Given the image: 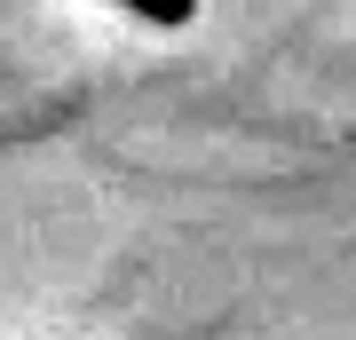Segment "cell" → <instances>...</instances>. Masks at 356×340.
I'll return each instance as SVG.
<instances>
[{
    "label": "cell",
    "mask_w": 356,
    "mask_h": 340,
    "mask_svg": "<svg viewBox=\"0 0 356 340\" xmlns=\"http://www.w3.org/2000/svg\"><path fill=\"white\" fill-rule=\"evenodd\" d=\"M119 8L151 16V24H191V16H198V0H119Z\"/></svg>",
    "instance_id": "obj_1"
}]
</instances>
